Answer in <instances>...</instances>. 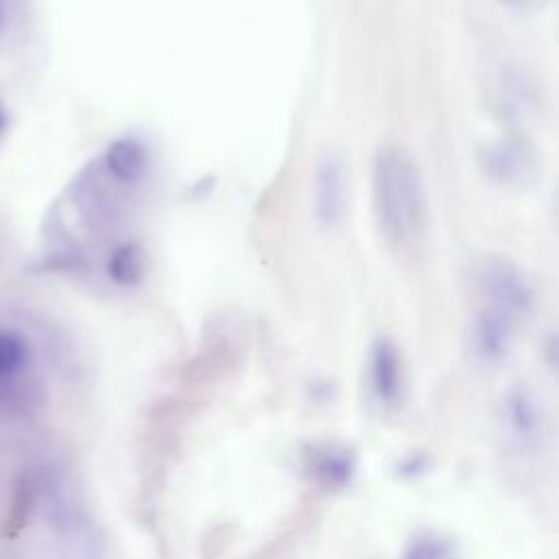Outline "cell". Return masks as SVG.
Wrapping results in <instances>:
<instances>
[{
    "label": "cell",
    "mask_w": 559,
    "mask_h": 559,
    "mask_svg": "<svg viewBox=\"0 0 559 559\" xmlns=\"http://www.w3.org/2000/svg\"><path fill=\"white\" fill-rule=\"evenodd\" d=\"M33 358L31 343L24 334L0 328V384H11L20 380Z\"/></svg>",
    "instance_id": "cell-8"
},
{
    "label": "cell",
    "mask_w": 559,
    "mask_h": 559,
    "mask_svg": "<svg viewBox=\"0 0 559 559\" xmlns=\"http://www.w3.org/2000/svg\"><path fill=\"white\" fill-rule=\"evenodd\" d=\"M306 469L319 485L328 489H341L352 480L356 472V461L345 448L310 445L306 450Z\"/></svg>",
    "instance_id": "cell-6"
},
{
    "label": "cell",
    "mask_w": 559,
    "mask_h": 559,
    "mask_svg": "<svg viewBox=\"0 0 559 559\" xmlns=\"http://www.w3.org/2000/svg\"><path fill=\"white\" fill-rule=\"evenodd\" d=\"M7 129H9V109H7L4 103L0 100V140L4 138Z\"/></svg>",
    "instance_id": "cell-12"
},
{
    "label": "cell",
    "mask_w": 559,
    "mask_h": 559,
    "mask_svg": "<svg viewBox=\"0 0 559 559\" xmlns=\"http://www.w3.org/2000/svg\"><path fill=\"white\" fill-rule=\"evenodd\" d=\"M33 502H35V496H33V485H31L28 476L15 478L11 498L7 504V513L2 520V537L4 539H15L22 533V528L26 526L28 515L33 511Z\"/></svg>",
    "instance_id": "cell-9"
},
{
    "label": "cell",
    "mask_w": 559,
    "mask_h": 559,
    "mask_svg": "<svg viewBox=\"0 0 559 559\" xmlns=\"http://www.w3.org/2000/svg\"><path fill=\"white\" fill-rule=\"evenodd\" d=\"M480 166L491 179L500 183H515L526 179L533 162L522 142L498 140L483 151Z\"/></svg>",
    "instance_id": "cell-7"
},
{
    "label": "cell",
    "mask_w": 559,
    "mask_h": 559,
    "mask_svg": "<svg viewBox=\"0 0 559 559\" xmlns=\"http://www.w3.org/2000/svg\"><path fill=\"white\" fill-rule=\"evenodd\" d=\"M7 22V0H0V31L4 28Z\"/></svg>",
    "instance_id": "cell-14"
},
{
    "label": "cell",
    "mask_w": 559,
    "mask_h": 559,
    "mask_svg": "<svg viewBox=\"0 0 559 559\" xmlns=\"http://www.w3.org/2000/svg\"><path fill=\"white\" fill-rule=\"evenodd\" d=\"M502 426L509 441L522 450L535 445L542 432L537 400L526 389H511L502 402Z\"/></svg>",
    "instance_id": "cell-5"
},
{
    "label": "cell",
    "mask_w": 559,
    "mask_h": 559,
    "mask_svg": "<svg viewBox=\"0 0 559 559\" xmlns=\"http://www.w3.org/2000/svg\"><path fill=\"white\" fill-rule=\"evenodd\" d=\"M373 214L384 240L397 249L413 245L426 227V192L413 157L393 144L382 146L371 166Z\"/></svg>",
    "instance_id": "cell-1"
},
{
    "label": "cell",
    "mask_w": 559,
    "mask_h": 559,
    "mask_svg": "<svg viewBox=\"0 0 559 559\" xmlns=\"http://www.w3.org/2000/svg\"><path fill=\"white\" fill-rule=\"evenodd\" d=\"M367 373L373 400L384 411L397 408L404 393V367L400 349L391 338L380 336L371 343Z\"/></svg>",
    "instance_id": "cell-4"
},
{
    "label": "cell",
    "mask_w": 559,
    "mask_h": 559,
    "mask_svg": "<svg viewBox=\"0 0 559 559\" xmlns=\"http://www.w3.org/2000/svg\"><path fill=\"white\" fill-rule=\"evenodd\" d=\"M402 559H454V550L437 535H419L406 546Z\"/></svg>",
    "instance_id": "cell-11"
},
{
    "label": "cell",
    "mask_w": 559,
    "mask_h": 559,
    "mask_svg": "<svg viewBox=\"0 0 559 559\" xmlns=\"http://www.w3.org/2000/svg\"><path fill=\"white\" fill-rule=\"evenodd\" d=\"M504 4H509V7H518V9H526V7H535V4H539V2H544V0H502Z\"/></svg>",
    "instance_id": "cell-13"
},
{
    "label": "cell",
    "mask_w": 559,
    "mask_h": 559,
    "mask_svg": "<svg viewBox=\"0 0 559 559\" xmlns=\"http://www.w3.org/2000/svg\"><path fill=\"white\" fill-rule=\"evenodd\" d=\"M478 290L474 347L483 360L498 362L509 354L518 325L533 306V286L513 262L487 258L478 266Z\"/></svg>",
    "instance_id": "cell-2"
},
{
    "label": "cell",
    "mask_w": 559,
    "mask_h": 559,
    "mask_svg": "<svg viewBox=\"0 0 559 559\" xmlns=\"http://www.w3.org/2000/svg\"><path fill=\"white\" fill-rule=\"evenodd\" d=\"M105 271H107V277L116 286H133L140 280V273H142L140 247L131 240L118 242L107 255Z\"/></svg>",
    "instance_id": "cell-10"
},
{
    "label": "cell",
    "mask_w": 559,
    "mask_h": 559,
    "mask_svg": "<svg viewBox=\"0 0 559 559\" xmlns=\"http://www.w3.org/2000/svg\"><path fill=\"white\" fill-rule=\"evenodd\" d=\"M347 168L336 151L319 155L312 179L314 216L321 227L336 229L347 214Z\"/></svg>",
    "instance_id": "cell-3"
}]
</instances>
